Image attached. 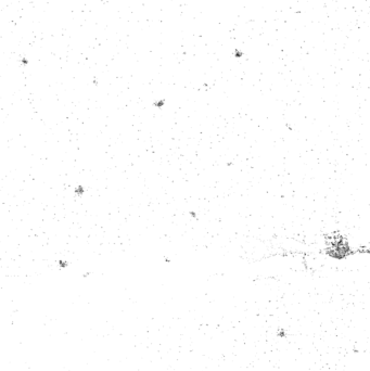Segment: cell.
<instances>
[{
    "mask_svg": "<svg viewBox=\"0 0 370 371\" xmlns=\"http://www.w3.org/2000/svg\"><path fill=\"white\" fill-rule=\"evenodd\" d=\"M60 265H61V266H66V263H65V262H60Z\"/></svg>",
    "mask_w": 370,
    "mask_h": 371,
    "instance_id": "cell-2",
    "label": "cell"
},
{
    "mask_svg": "<svg viewBox=\"0 0 370 371\" xmlns=\"http://www.w3.org/2000/svg\"><path fill=\"white\" fill-rule=\"evenodd\" d=\"M236 55H237L238 58H239V57H241V55H242V52H240L239 50H237V51H236Z\"/></svg>",
    "mask_w": 370,
    "mask_h": 371,
    "instance_id": "cell-1",
    "label": "cell"
}]
</instances>
